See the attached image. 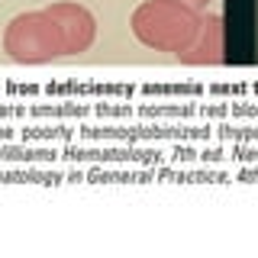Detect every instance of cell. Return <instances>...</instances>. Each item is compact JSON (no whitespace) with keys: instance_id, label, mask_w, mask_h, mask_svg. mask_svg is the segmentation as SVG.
<instances>
[{"instance_id":"obj_1","label":"cell","mask_w":258,"mask_h":258,"mask_svg":"<svg viewBox=\"0 0 258 258\" xmlns=\"http://www.w3.org/2000/svg\"><path fill=\"white\" fill-rule=\"evenodd\" d=\"M200 29L197 10L177 4V0H145L133 13V36L145 48L181 55Z\"/></svg>"},{"instance_id":"obj_2","label":"cell","mask_w":258,"mask_h":258,"mask_svg":"<svg viewBox=\"0 0 258 258\" xmlns=\"http://www.w3.org/2000/svg\"><path fill=\"white\" fill-rule=\"evenodd\" d=\"M4 52L20 64H42L64 55V36L48 10L16 13L4 29Z\"/></svg>"},{"instance_id":"obj_3","label":"cell","mask_w":258,"mask_h":258,"mask_svg":"<svg viewBox=\"0 0 258 258\" xmlns=\"http://www.w3.org/2000/svg\"><path fill=\"white\" fill-rule=\"evenodd\" d=\"M48 16L58 23L61 36H64V55H81L87 52L94 42V32H97V23L94 16L78 4H52L45 7Z\"/></svg>"},{"instance_id":"obj_4","label":"cell","mask_w":258,"mask_h":258,"mask_svg":"<svg viewBox=\"0 0 258 258\" xmlns=\"http://www.w3.org/2000/svg\"><path fill=\"white\" fill-rule=\"evenodd\" d=\"M181 61L187 64H220L223 61V23L220 16H204L197 29V39L181 52Z\"/></svg>"},{"instance_id":"obj_5","label":"cell","mask_w":258,"mask_h":258,"mask_svg":"<svg viewBox=\"0 0 258 258\" xmlns=\"http://www.w3.org/2000/svg\"><path fill=\"white\" fill-rule=\"evenodd\" d=\"M177 4H184V7H190V10H204V7L210 4V0H177Z\"/></svg>"}]
</instances>
